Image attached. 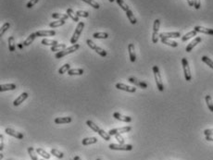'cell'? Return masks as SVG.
Segmentation results:
<instances>
[{
  "instance_id": "obj_1",
  "label": "cell",
  "mask_w": 213,
  "mask_h": 160,
  "mask_svg": "<svg viewBox=\"0 0 213 160\" xmlns=\"http://www.w3.org/2000/svg\"><path fill=\"white\" fill-rule=\"evenodd\" d=\"M80 48V44H72V46H70L66 49H64L62 51H60V52H57L55 56H56V59H61V57L63 56H65L69 54H72V53H74L75 51H77Z\"/></svg>"
},
{
  "instance_id": "obj_2",
  "label": "cell",
  "mask_w": 213,
  "mask_h": 160,
  "mask_svg": "<svg viewBox=\"0 0 213 160\" xmlns=\"http://www.w3.org/2000/svg\"><path fill=\"white\" fill-rule=\"evenodd\" d=\"M153 72L155 76V81H156L157 87L158 89V91L163 92L164 91V85L162 82V79H161V75L159 72V69L158 66H153Z\"/></svg>"
},
{
  "instance_id": "obj_3",
  "label": "cell",
  "mask_w": 213,
  "mask_h": 160,
  "mask_svg": "<svg viewBox=\"0 0 213 160\" xmlns=\"http://www.w3.org/2000/svg\"><path fill=\"white\" fill-rule=\"evenodd\" d=\"M83 27H85V22L83 21H80L78 23V25H77V27L74 31V34L72 36V38H70V44H75L77 43V41H78L79 39V37L82 34V31L83 30Z\"/></svg>"
},
{
  "instance_id": "obj_4",
  "label": "cell",
  "mask_w": 213,
  "mask_h": 160,
  "mask_svg": "<svg viewBox=\"0 0 213 160\" xmlns=\"http://www.w3.org/2000/svg\"><path fill=\"white\" fill-rule=\"evenodd\" d=\"M182 65H183V69H184V78L187 81H190L192 79V75H191L188 61H187L185 57H183L182 59Z\"/></svg>"
},
{
  "instance_id": "obj_5",
  "label": "cell",
  "mask_w": 213,
  "mask_h": 160,
  "mask_svg": "<svg viewBox=\"0 0 213 160\" xmlns=\"http://www.w3.org/2000/svg\"><path fill=\"white\" fill-rule=\"evenodd\" d=\"M159 26H160V21L159 20H155L154 21V25H153V34H152V42L154 44H157L158 41V30H159Z\"/></svg>"
},
{
  "instance_id": "obj_6",
  "label": "cell",
  "mask_w": 213,
  "mask_h": 160,
  "mask_svg": "<svg viewBox=\"0 0 213 160\" xmlns=\"http://www.w3.org/2000/svg\"><path fill=\"white\" fill-rule=\"evenodd\" d=\"M86 43H87V44H88V46L91 48V49L95 50V52L98 53L99 56H107V51H105L104 49H102L101 47L98 46L92 40L88 39V40L86 41Z\"/></svg>"
},
{
  "instance_id": "obj_7",
  "label": "cell",
  "mask_w": 213,
  "mask_h": 160,
  "mask_svg": "<svg viewBox=\"0 0 213 160\" xmlns=\"http://www.w3.org/2000/svg\"><path fill=\"white\" fill-rule=\"evenodd\" d=\"M109 149L111 150H120V151H131L133 149L132 144H110L108 145Z\"/></svg>"
},
{
  "instance_id": "obj_8",
  "label": "cell",
  "mask_w": 213,
  "mask_h": 160,
  "mask_svg": "<svg viewBox=\"0 0 213 160\" xmlns=\"http://www.w3.org/2000/svg\"><path fill=\"white\" fill-rule=\"evenodd\" d=\"M132 130V127L130 126H125V127H121V128H117V129H112L108 131V134L110 136H115L117 133H125V132H129Z\"/></svg>"
},
{
  "instance_id": "obj_9",
  "label": "cell",
  "mask_w": 213,
  "mask_h": 160,
  "mask_svg": "<svg viewBox=\"0 0 213 160\" xmlns=\"http://www.w3.org/2000/svg\"><path fill=\"white\" fill-rule=\"evenodd\" d=\"M128 81L130 82V84H133V85H136V86H139L143 89H146L147 88V84H146L145 81H140L136 78H134V77H130V78L128 79Z\"/></svg>"
},
{
  "instance_id": "obj_10",
  "label": "cell",
  "mask_w": 213,
  "mask_h": 160,
  "mask_svg": "<svg viewBox=\"0 0 213 160\" xmlns=\"http://www.w3.org/2000/svg\"><path fill=\"white\" fill-rule=\"evenodd\" d=\"M116 88L119 89V90H122V91H125V92H128V93H135V91H136V88H134L133 86L126 85L124 84H120V82L116 84Z\"/></svg>"
},
{
  "instance_id": "obj_11",
  "label": "cell",
  "mask_w": 213,
  "mask_h": 160,
  "mask_svg": "<svg viewBox=\"0 0 213 160\" xmlns=\"http://www.w3.org/2000/svg\"><path fill=\"white\" fill-rule=\"evenodd\" d=\"M113 118H115L116 119H118L120 121H122V122H126V123H129L131 122L133 120V119L131 117H128V116H123V115H121L118 112H115L113 114Z\"/></svg>"
},
{
  "instance_id": "obj_12",
  "label": "cell",
  "mask_w": 213,
  "mask_h": 160,
  "mask_svg": "<svg viewBox=\"0 0 213 160\" xmlns=\"http://www.w3.org/2000/svg\"><path fill=\"white\" fill-rule=\"evenodd\" d=\"M5 132L9 134V135L12 136V137H15L17 139H23V134L22 132H19V131H16L14 130L10 129V128H7V129L5 130Z\"/></svg>"
},
{
  "instance_id": "obj_13",
  "label": "cell",
  "mask_w": 213,
  "mask_h": 160,
  "mask_svg": "<svg viewBox=\"0 0 213 160\" xmlns=\"http://www.w3.org/2000/svg\"><path fill=\"white\" fill-rule=\"evenodd\" d=\"M37 37H44V36H54L56 35V31L54 30L49 31H38L35 33Z\"/></svg>"
},
{
  "instance_id": "obj_14",
  "label": "cell",
  "mask_w": 213,
  "mask_h": 160,
  "mask_svg": "<svg viewBox=\"0 0 213 160\" xmlns=\"http://www.w3.org/2000/svg\"><path fill=\"white\" fill-rule=\"evenodd\" d=\"M128 52H129V56H130V60L132 62H134L135 60H136V55H135V49H134V44H129Z\"/></svg>"
},
{
  "instance_id": "obj_15",
  "label": "cell",
  "mask_w": 213,
  "mask_h": 160,
  "mask_svg": "<svg viewBox=\"0 0 213 160\" xmlns=\"http://www.w3.org/2000/svg\"><path fill=\"white\" fill-rule=\"evenodd\" d=\"M201 41H202V38H201V37H196L195 39H194V40L188 44V46H186L185 51H186V52H191L192 49L195 47L197 44H199L200 42H201Z\"/></svg>"
},
{
  "instance_id": "obj_16",
  "label": "cell",
  "mask_w": 213,
  "mask_h": 160,
  "mask_svg": "<svg viewBox=\"0 0 213 160\" xmlns=\"http://www.w3.org/2000/svg\"><path fill=\"white\" fill-rule=\"evenodd\" d=\"M27 97H28V94H27V93H22L21 95H19V96L14 100L13 105H14L15 106H20L22 103H23V101H25V100L27 99Z\"/></svg>"
},
{
  "instance_id": "obj_17",
  "label": "cell",
  "mask_w": 213,
  "mask_h": 160,
  "mask_svg": "<svg viewBox=\"0 0 213 160\" xmlns=\"http://www.w3.org/2000/svg\"><path fill=\"white\" fill-rule=\"evenodd\" d=\"M180 36H181V34L179 31H173V33H161L159 34L160 38H168V39H170V38H179Z\"/></svg>"
},
{
  "instance_id": "obj_18",
  "label": "cell",
  "mask_w": 213,
  "mask_h": 160,
  "mask_svg": "<svg viewBox=\"0 0 213 160\" xmlns=\"http://www.w3.org/2000/svg\"><path fill=\"white\" fill-rule=\"evenodd\" d=\"M194 30L197 31V33H202L205 34L213 35V29H209V28H205V27H201V26H196L194 28Z\"/></svg>"
},
{
  "instance_id": "obj_19",
  "label": "cell",
  "mask_w": 213,
  "mask_h": 160,
  "mask_svg": "<svg viewBox=\"0 0 213 160\" xmlns=\"http://www.w3.org/2000/svg\"><path fill=\"white\" fill-rule=\"evenodd\" d=\"M17 88L16 84H1L0 85V91L1 92H6V91H12L15 90Z\"/></svg>"
},
{
  "instance_id": "obj_20",
  "label": "cell",
  "mask_w": 213,
  "mask_h": 160,
  "mask_svg": "<svg viewBox=\"0 0 213 160\" xmlns=\"http://www.w3.org/2000/svg\"><path fill=\"white\" fill-rule=\"evenodd\" d=\"M72 118L70 117H63V118H56L55 119V123L56 124H65L72 122Z\"/></svg>"
},
{
  "instance_id": "obj_21",
  "label": "cell",
  "mask_w": 213,
  "mask_h": 160,
  "mask_svg": "<svg viewBox=\"0 0 213 160\" xmlns=\"http://www.w3.org/2000/svg\"><path fill=\"white\" fill-rule=\"evenodd\" d=\"M98 143V139L95 137H89V138H85L82 141V145H89V144H94Z\"/></svg>"
},
{
  "instance_id": "obj_22",
  "label": "cell",
  "mask_w": 213,
  "mask_h": 160,
  "mask_svg": "<svg viewBox=\"0 0 213 160\" xmlns=\"http://www.w3.org/2000/svg\"><path fill=\"white\" fill-rule=\"evenodd\" d=\"M66 13L68 14V16L72 19V20L75 22H78L79 21V17L77 14H75V12L72 9H68L67 11H66Z\"/></svg>"
},
{
  "instance_id": "obj_23",
  "label": "cell",
  "mask_w": 213,
  "mask_h": 160,
  "mask_svg": "<svg viewBox=\"0 0 213 160\" xmlns=\"http://www.w3.org/2000/svg\"><path fill=\"white\" fill-rule=\"evenodd\" d=\"M66 48L67 46L65 44H57L54 46H51V51H52V52H60V51H62Z\"/></svg>"
},
{
  "instance_id": "obj_24",
  "label": "cell",
  "mask_w": 213,
  "mask_h": 160,
  "mask_svg": "<svg viewBox=\"0 0 213 160\" xmlns=\"http://www.w3.org/2000/svg\"><path fill=\"white\" fill-rule=\"evenodd\" d=\"M36 37H37V36H36L35 33H34V34H31L28 36L27 39L24 41L23 46H29L31 44H33V42L34 41V39H35Z\"/></svg>"
},
{
  "instance_id": "obj_25",
  "label": "cell",
  "mask_w": 213,
  "mask_h": 160,
  "mask_svg": "<svg viewBox=\"0 0 213 160\" xmlns=\"http://www.w3.org/2000/svg\"><path fill=\"white\" fill-rule=\"evenodd\" d=\"M197 34V31H196L195 30H194V31H189V33H187L186 34H184V35L182 37V41H183V42L188 41L189 39H191L192 37L196 36Z\"/></svg>"
},
{
  "instance_id": "obj_26",
  "label": "cell",
  "mask_w": 213,
  "mask_h": 160,
  "mask_svg": "<svg viewBox=\"0 0 213 160\" xmlns=\"http://www.w3.org/2000/svg\"><path fill=\"white\" fill-rule=\"evenodd\" d=\"M83 69H72L68 71V74L70 76H74V75H82L83 74Z\"/></svg>"
},
{
  "instance_id": "obj_27",
  "label": "cell",
  "mask_w": 213,
  "mask_h": 160,
  "mask_svg": "<svg viewBox=\"0 0 213 160\" xmlns=\"http://www.w3.org/2000/svg\"><path fill=\"white\" fill-rule=\"evenodd\" d=\"M126 15H127V18H128L129 21H130L132 24H135V23L137 22V21H136V18L134 17V15H133V13L132 12V10H131V9H129L128 11H126Z\"/></svg>"
},
{
  "instance_id": "obj_28",
  "label": "cell",
  "mask_w": 213,
  "mask_h": 160,
  "mask_svg": "<svg viewBox=\"0 0 213 160\" xmlns=\"http://www.w3.org/2000/svg\"><path fill=\"white\" fill-rule=\"evenodd\" d=\"M9 49L10 52H14L16 49V44H15V39L13 36H10L9 38Z\"/></svg>"
},
{
  "instance_id": "obj_29",
  "label": "cell",
  "mask_w": 213,
  "mask_h": 160,
  "mask_svg": "<svg viewBox=\"0 0 213 160\" xmlns=\"http://www.w3.org/2000/svg\"><path fill=\"white\" fill-rule=\"evenodd\" d=\"M160 39H161V42L165 44H167V46H170L171 47H177L178 46V43L171 41V40L168 39V38H160Z\"/></svg>"
},
{
  "instance_id": "obj_30",
  "label": "cell",
  "mask_w": 213,
  "mask_h": 160,
  "mask_svg": "<svg viewBox=\"0 0 213 160\" xmlns=\"http://www.w3.org/2000/svg\"><path fill=\"white\" fill-rule=\"evenodd\" d=\"M65 24V21L63 20H59L57 21H52L49 23V27L50 28H57V27H60L62 25Z\"/></svg>"
},
{
  "instance_id": "obj_31",
  "label": "cell",
  "mask_w": 213,
  "mask_h": 160,
  "mask_svg": "<svg viewBox=\"0 0 213 160\" xmlns=\"http://www.w3.org/2000/svg\"><path fill=\"white\" fill-rule=\"evenodd\" d=\"M36 152H37L38 155H40L41 156H43L44 158H46V159H49V158L51 157L50 154H48L47 152H46V151H44V149H42V148H37V149H36Z\"/></svg>"
},
{
  "instance_id": "obj_32",
  "label": "cell",
  "mask_w": 213,
  "mask_h": 160,
  "mask_svg": "<svg viewBox=\"0 0 213 160\" xmlns=\"http://www.w3.org/2000/svg\"><path fill=\"white\" fill-rule=\"evenodd\" d=\"M205 100H206V103H207V106H208L209 109L213 112V102H212V99H211V96L210 95H206L205 97Z\"/></svg>"
},
{
  "instance_id": "obj_33",
  "label": "cell",
  "mask_w": 213,
  "mask_h": 160,
  "mask_svg": "<svg viewBox=\"0 0 213 160\" xmlns=\"http://www.w3.org/2000/svg\"><path fill=\"white\" fill-rule=\"evenodd\" d=\"M52 18L53 19H57V20H63L66 21L69 18L68 14H62V13H53L52 14Z\"/></svg>"
},
{
  "instance_id": "obj_34",
  "label": "cell",
  "mask_w": 213,
  "mask_h": 160,
  "mask_svg": "<svg viewBox=\"0 0 213 160\" xmlns=\"http://www.w3.org/2000/svg\"><path fill=\"white\" fill-rule=\"evenodd\" d=\"M28 154H29V156H30L32 160H38L37 155L35 154L34 147H28Z\"/></svg>"
},
{
  "instance_id": "obj_35",
  "label": "cell",
  "mask_w": 213,
  "mask_h": 160,
  "mask_svg": "<svg viewBox=\"0 0 213 160\" xmlns=\"http://www.w3.org/2000/svg\"><path fill=\"white\" fill-rule=\"evenodd\" d=\"M116 1H117V4L120 6V7L121 8V9L122 10H124L125 12L126 11H128L129 9H129V6L123 1V0H116Z\"/></svg>"
},
{
  "instance_id": "obj_36",
  "label": "cell",
  "mask_w": 213,
  "mask_h": 160,
  "mask_svg": "<svg viewBox=\"0 0 213 160\" xmlns=\"http://www.w3.org/2000/svg\"><path fill=\"white\" fill-rule=\"evenodd\" d=\"M42 44H44V46H56V44H57L59 43H57V41H55V40L43 39V40H42Z\"/></svg>"
},
{
  "instance_id": "obj_37",
  "label": "cell",
  "mask_w": 213,
  "mask_h": 160,
  "mask_svg": "<svg viewBox=\"0 0 213 160\" xmlns=\"http://www.w3.org/2000/svg\"><path fill=\"white\" fill-rule=\"evenodd\" d=\"M94 38L95 39H107L108 37V34L107 33H95L93 35Z\"/></svg>"
},
{
  "instance_id": "obj_38",
  "label": "cell",
  "mask_w": 213,
  "mask_h": 160,
  "mask_svg": "<svg viewBox=\"0 0 213 160\" xmlns=\"http://www.w3.org/2000/svg\"><path fill=\"white\" fill-rule=\"evenodd\" d=\"M83 2L87 3L88 5H90V7H93L94 9H99V5L98 2H95V0H82Z\"/></svg>"
},
{
  "instance_id": "obj_39",
  "label": "cell",
  "mask_w": 213,
  "mask_h": 160,
  "mask_svg": "<svg viewBox=\"0 0 213 160\" xmlns=\"http://www.w3.org/2000/svg\"><path fill=\"white\" fill-rule=\"evenodd\" d=\"M51 155H53V156H55L56 157H57V158H63V156H64V155H63V153L62 152H60V150H57V149H51Z\"/></svg>"
},
{
  "instance_id": "obj_40",
  "label": "cell",
  "mask_w": 213,
  "mask_h": 160,
  "mask_svg": "<svg viewBox=\"0 0 213 160\" xmlns=\"http://www.w3.org/2000/svg\"><path fill=\"white\" fill-rule=\"evenodd\" d=\"M201 59H202V61H203L204 63H206L207 65L209 66V67L213 69V61H212L210 59H209V57L206 56H203Z\"/></svg>"
},
{
  "instance_id": "obj_41",
  "label": "cell",
  "mask_w": 213,
  "mask_h": 160,
  "mask_svg": "<svg viewBox=\"0 0 213 160\" xmlns=\"http://www.w3.org/2000/svg\"><path fill=\"white\" fill-rule=\"evenodd\" d=\"M70 64H65V65H63L60 69H59V73L60 74H64V73H66L67 71H69L70 70Z\"/></svg>"
},
{
  "instance_id": "obj_42",
  "label": "cell",
  "mask_w": 213,
  "mask_h": 160,
  "mask_svg": "<svg viewBox=\"0 0 213 160\" xmlns=\"http://www.w3.org/2000/svg\"><path fill=\"white\" fill-rule=\"evenodd\" d=\"M9 27H10V24H9V22L4 23V24H3V26L1 27V31H0V35L3 36V34H4L6 33V31H7L9 29Z\"/></svg>"
},
{
  "instance_id": "obj_43",
  "label": "cell",
  "mask_w": 213,
  "mask_h": 160,
  "mask_svg": "<svg viewBox=\"0 0 213 160\" xmlns=\"http://www.w3.org/2000/svg\"><path fill=\"white\" fill-rule=\"evenodd\" d=\"M76 14L78 15V17H82V18H88L89 17V13L87 11H83V10H78L76 12Z\"/></svg>"
},
{
  "instance_id": "obj_44",
  "label": "cell",
  "mask_w": 213,
  "mask_h": 160,
  "mask_svg": "<svg viewBox=\"0 0 213 160\" xmlns=\"http://www.w3.org/2000/svg\"><path fill=\"white\" fill-rule=\"evenodd\" d=\"M115 138H116V140L118 141V142L120 143V144H124V139L121 137V135L120 133H117L115 135Z\"/></svg>"
},
{
  "instance_id": "obj_45",
  "label": "cell",
  "mask_w": 213,
  "mask_h": 160,
  "mask_svg": "<svg viewBox=\"0 0 213 160\" xmlns=\"http://www.w3.org/2000/svg\"><path fill=\"white\" fill-rule=\"evenodd\" d=\"M38 1H39V0H30V1L28 2V4H27V8L28 9H32L34 5H36L38 3Z\"/></svg>"
},
{
  "instance_id": "obj_46",
  "label": "cell",
  "mask_w": 213,
  "mask_h": 160,
  "mask_svg": "<svg viewBox=\"0 0 213 160\" xmlns=\"http://www.w3.org/2000/svg\"><path fill=\"white\" fill-rule=\"evenodd\" d=\"M201 6V0H194V7L196 9H199Z\"/></svg>"
},
{
  "instance_id": "obj_47",
  "label": "cell",
  "mask_w": 213,
  "mask_h": 160,
  "mask_svg": "<svg viewBox=\"0 0 213 160\" xmlns=\"http://www.w3.org/2000/svg\"><path fill=\"white\" fill-rule=\"evenodd\" d=\"M206 136H211L213 135V129H208V130H205L204 132H203Z\"/></svg>"
},
{
  "instance_id": "obj_48",
  "label": "cell",
  "mask_w": 213,
  "mask_h": 160,
  "mask_svg": "<svg viewBox=\"0 0 213 160\" xmlns=\"http://www.w3.org/2000/svg\"><path fill=\"white\" fill-rule=\"evenodd\" d=\"M4 149V136L3 135H0V150H3Z\"/></svg>"
},
{
  "instance_id": "obj_49",
  "label": "cell",
  "mask_w": 213,
  "mask_h": 160,
  "mask_svg": "<svg viewBox=\"0 0 213 160\" xmlns=\"http://www.w3.org/2000/svg\"><path fill=\"white\" fill-rule=\"evenodd\" d=\"M187 2L190 7H194V0H187Z\"/></svg>"
},
{
  "instance_id": "obj_50",
  "label": "cell",
  "mask_w": 213,
  "mask_h": 160,
  "mask_svg": "<svg viewBox=\"0 0 213 160\" xmlns=\"http://www.w3.org/2000/svg\"><path fill=\"white\" fill-rule=\"evenodd\" d=\"M206 140L207 141H211V142H213V136H206Z\"/></svg>"
},
{
  "instance_id": "obj_51",
  "label": "cell",
  "mask_w": 213,
  "mask_h": 160,
  "mask_svg": "<svg viewBox=\"0 0 213 160\" xmlns=\"http://www.w3.org/2000/svg\"><path fill=\"white\" fill-rule=\"evenodd\" d=\"M74 160H82V159H81V157H80V156H74Z\"/></svg>"
},
{
  "instance_id": "obj_52",
  "label": "cell",
  "mask_w": 213,
  "mask_h": 160,
  "mask_svg": "<svg viewBox=\"0 0 213 160\" xmlns=\"http://www.w3.org/2000/svg\"><path fill=\"white\" fill-rule=\"evenodd\" d=\"M108 1H109V2H110V3H113V2L115 1V0H108Z\"/></svg>"
},
{
  "instance_id": "obj_53",
  "label": "cell",
  "mask_w": 213,
  "mask_h": 160,
  "mask_svg": "<svg viewBox=\"0 0 213 160\" xmlns=\"http://www.w3.org/2000/svg\"><path fill=\"white\" fill-rule=\"evenodd\" d=\"M96 160H101V159H99V158H98V159H96Z\"/></svg>"
},
{
  "instance_id": "obj_54",
  "label": "cell",
  "mask_w": 213,
  "mask_h": 160,
  "mask_svg": "<svg viewBox=\"0 0 213 160\" xmlns=\"http://www.w3.org/2000/svg\"><path fill=\"white\" fill-rule=\"evenodd\" d=\"M40 160H44V159H40Z\"/></svg>"
}]
</instances>
